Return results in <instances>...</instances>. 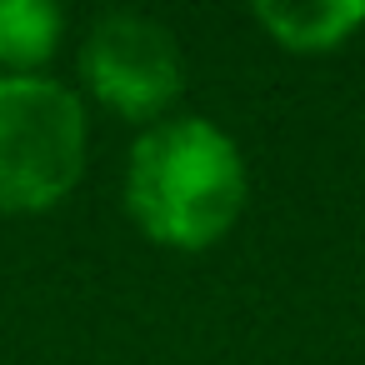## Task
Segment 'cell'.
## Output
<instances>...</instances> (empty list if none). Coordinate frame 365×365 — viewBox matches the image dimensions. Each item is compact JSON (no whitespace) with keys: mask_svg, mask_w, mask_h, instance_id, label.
<instances>
[{"mask_svg":"<svg viewBox=\"0 0 365 365\" xmlns=\"http://www.w3.org/2000/svg\"><path fill=\"white\" fill-rule=\"evenodd\" d=\"M91 155V110L56 76H0V215L71 200Z\"/></svg>","mask_w":365,"mask_h":365,"instance_id":"7a4b0ae2","label":"cell"},{"mask_svg":"<svg viewBox=\"0 0 365 365\" xmlns=\"http://www.w3.org/2000/svg\"><path fill=\"white\" fill-rule=\"evenodd\" d=\"M250 16L280 51L295 56H330L365 26L360 0H265Z\"/></svg>","mask_w":365,"mask_h":365,"instance_id":"277c9868","label":"cell"},{"mask_svg":"<svg viewBox=\"0 0 365 365\" xmlns=\"http://www.w3.org/2000/svg\"><path fill=\"white\" fill-rule=\"evenodd\" d=\"M81 86L110 115L150 130L170 120L185 91V56L155 16L110 11L81 41Z\"/></svg>","mask_w":365,"mask_h":365,"instance_id":"3957f363","label":"cell"},{"mask_svg":"<svg viewBox=\"0 0 365 365\" xmlns=\"http://www.w3.org/2000/svg\"><path fill=\"white\" fill-rule=\"evenodd\" d=\"M250 200V170L230 130L205 115H170L135 135L125 160V210L160 250L220 245Z\"/></svg>","mask_w":365,"mask_h":365,"instance_id":"6da1fadb","label":"cell"},{"mask_svg":"<svg viewBox=\"0 0 365 365\" xmlns=\"http://www.w3.org/2000/svg\"><path fill=\"white\" fill-rule=\"evenodd\" d=\"M66 41V16L51 0H0V76H46Z\"/></svg>","mask_w":365,"mask_h":365,"instance_id":"5b68a950","label":"cell"}]
</instances>
